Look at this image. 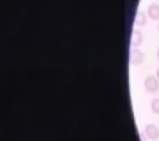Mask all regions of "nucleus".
<instances>
[{
  "label": "nucleus",
  "instance_id": "f257e3e1",
  "mask_svg": "<svg viewBox=\"0 0 159 141\" xmlns=\"http://www.w3.org/2000/svg\"><path fill=\"white\" fill-rule=\"evenodd\" d=\"M144 61V54L141 52L139 49H131V52H129V62L132 64V66H139L141 62Z\"/></svg>",
  "mask_w": 159,
  "mask_h": 141
},
{
  "label": "nucleus",
  "instance_id": "f03ea898",
  "mask_svg": "<svg viewBox=\"0 0 159 141\" xmlns=\"http://www.w3.org/2000/svg\"><path fill=\"white\" fill-rule=\"evenodd\" d=\"M144 87L148 89L149 92H156L159 89V79L156 76H148V78L144 79Z\"/></svg>",
  "mask_w": 159,
  "mask_h": 141
},
{
  "label": "nucleus",
  "instance_id": "7ed1b4c3",
  "mask_svg": "<svg viewBox=\"0 0 159 141\" xmlns=\"http://www.w3.org/2000/svg\"><path fill=\"white\" fill-rule=\"evenodd\" d=\"M144 133L149 139H157L159 138V128L156 125H148L144 128Z\"/></svg>",
  "mask_w": 159,
  "mask_h": 141
},
{
  "label": "nucleus",
  "instance_id": "20e7f679",
  "mask_svg": "<svg viewBox=\"0 0 159 141\" xmlns=\"http://www.w3.org/2000/svg\"><path fill=\"white\" fill-rule=\"evenodd\" d=\"M141 42H143V34H141L139 29H134V31H132V35H131V45L137 47Z\"/></svg>",
  "mask_w": 159,
  "mask_h": 141
},
{
  "label": "nucleus",
  "instance_id": "39448f33",
  "mask_svg": "<svg viewBox=\"0 0 159 141\" xmlns=\"http://www.w3.org/2000/svg\"><path fill=\"white\" fill-rule=\"evenodd\" d=\"M148 15L151 17V19H154V20L159 19V5L157 3H151V5L148 7Z\"/></svg>",
  "mask_w": 159,
  "mask_h": 141
},
{
  "label": "nucleus",
  "instance_id": "423d86ee",
  "mask_svg": "<svg viewBox=\"0 0 159 141\" xmlns=\"http://www.w3.org/2000/svg\"><path fill=\"white\" fill-rule=\"evenodd\" d=\"M146 20H148V17H146L143 12H137V15H136V25H146Z\"/></svg>",
  "mask_w": 159,
  "mask_h": 141
},
{
  "label": "nucleus",
  "instance_id": "0eeeda50",
  "mask_svg": "<svg viewBox=\"0 0 159 141\" xmlns=\"http://www.w3.org/2000/svg\"><path fill=\"white\" fill-rule=\"evenodd\" d=\"M151 109H152V113L159 114V99H152V102H151Z\"/></svg>",
  "mask_w": 159,
  "mask_h": 141
},
{
  "label": "nucleus",
  "instance_id": "6e6552de",
  "mask_svg": "<svg viewBox=\"0 0 159 141\" xmlns=\"http://www.w3.org/2000/svg\"><path fill=\"white\" fill-rule=\"evenodd\" d=\"M156 78H157V79H159V69H157V74H156Z\"/></svg>",
  "mask_w": 159,
  "mask_h": 141
},
{
  "label": "nucleus",
  "instance_id": "1a4fd4ad",
  "mask_svg": "<svg viewBox=\"0 0 159 141\" xmlns=\"http://www.w3.org/2000/svg\"><path fill=\"white\" fill-rule=\"evenodd\" d=\"M157 59H159V49H157Z\"/></svg>",
  "mask_w": 159,
  "mask_h": 141
}]
</instances>
